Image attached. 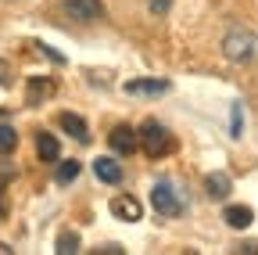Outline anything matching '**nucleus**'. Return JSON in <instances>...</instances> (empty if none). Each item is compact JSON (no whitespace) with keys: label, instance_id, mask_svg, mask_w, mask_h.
I'll return each mask as SVG.
<instances>
[{"label":"nucleus","instance_id":"nucleus-18","mask_svg":"<svg viewBox=\"0 0 258 255\" xmlns=\"http://www.w3.org/2000/svg\"><path fill=\"white\" fill-rule=\"evenodd\" d=\"M11 180H15V166L11 162H0V190H4Z\"/></svg>","mask_w":258,"mask_h":255},{"label":"nucleus","instance_id":"nucleus-24","mask_svg":"<svg viewBox=\"0 0 258 255\" xmlns=\"http://www.w3.org/2000/svg\"><path fill=\"white\" fill-rule=\"evenodd\" d=\"M4 216H8V209H4V201H0V219H4Z\"/></svg>","mask_w":258,"mask_h":255},{"label":"nucleus","instance_id":"nucleus-19","mask_svg":"<svg viewBox=\"0 0 258 255\" xmlns=\"http://www.w3.org/2000/svg\"><path fill=\"white\" fill-rule=\"evenodd\" d=\"M0 86H11V65L0 61Z\"/></svg>","mask_w":258,"mask_h":255},{"label":"nucleus","instance_id":"nucleus-11","mask_svg":"<svg viewBox=\"0 0 258 255\" xmlns=\"http://www.w3.org/2000/svg\"><path fill=\"white\" fill-rule=\"evenodd\" d=\"M93 176L101 183H118L122 180V166L115 162V158H97V162H93Z\"/></svg>","mask_w":258,"mask_h":255},{"label":"nucleus","instance_id":"nucleus-2","mask_svg":"<svg viewBox=\"0 0 258 255\" xmlns=\"http://www.w3.org/2000/svg\"><path fill=\"white\" fill-rule=\"evenodd\" d=\"M137 144H140L151 158H165V155L176 151V137H172L161 122H144L140 133H137Z\"/></svg>","mask_w":258,"mask_h":255},{"label":"nucleus","instance_id":"nucleus-8","mask_svg":"<svg viewBox=\"0 0 258 255\" xmlns=\"http://www.w3.org/2000/svg\"><path fill=\"white\" fill-rule=\"evenodd\" d=\"M111 212L125 223H137L140 219V201L133 194H118V198H111Z\"/></svg>","mask_w":258,"mask_h":255},{"label":"nucleus","instance_id":"nucleus-17","mask_svg":"<svg viewBox=\"0 0 258 255\" xmlns=\"http://www.w3.org/2000/svg\"><path fill=\"white\" fill-rule=\"evenodd\" d=\"M244 130V112H240V101L233 105V115H230V137H240Z\"/></svg>","mask_w":258,"mask_h":255},{"label":"nucleus","instance_id":"nucleus-22","mask_svg":"<svg viewBox=\"0 0 258 255\" xmlns=\"http://www.w3.org/2000/svg\"><path fill=\"white\" fill-rule=\"evenodd\" d=\"M240 251H244V255H258V244H244Z\"/></svg>","mask_w":258,"mask_h":255},{"label":"nucleus","instance_id":"nucleus-3","mask_svg":"<svg viewBox=\"0 0 258 255\" xmlns=\"http://www.w3.org/2000/svg\"><path fill=\"white\" fill-rule=\"evenodd\" d=\"M151 205H154V212H158V216H169V219L183 212V201H179L176 187H172L169 180H158V183L151 187Z\"/></svg>","mask_w":258,"mask_h":255},{"label":"nucleus","instance_id":"nucleus-23","mask_svg":"<svg viewBox=\"0 0 258 255\" xmlns=\"http://www.w3.org/2000/svg\"><path fill=\"white\" fill-rule=\"evenodd\" d=\"M0 255H11V244H0Z\"/></svg>","mask_w":258,"mask_h":255},{"label":"nucleus","instance_id":"nucleus-9","mask_svg":"<svg viewBox=\"0 0 258 255\" xmlns=\"http://www.w3.org/2000/svg\"><path fill=\"white\" fill-rule=\"evenodd\" d=\"M36 151H40V162H50V166L61 158V144H57V137L47 133V130L36 133Z\"/></svg>","mask_w":258,"mask_h":255},{"label":"nucleus","instance_id":"nucleus-20","mask_svg":"<svg viewBox=\"0 0 258 255\" xmlns=\"http://www.w3.org/2000/svg\"><path fill=\"white\" fill-rule=\"evenodd\" d=\"M169 4H172V0H151V11H154V15H165Z\"/></svg>","mask_w":258,"mask_h":255},{"label":"nucleus","instance_id":"nucleus-12","mask_svg":"<svg viewBox=\"0 0 258 255\" xmlns=\"http://www.w3.org/2000/svg\"><path fill=\"white\" fill-rule=\"evenodd\" d=\"M57 122H61V130H69V133H72L79 144H86V140H90V126H86L79 115H72V112H61V119H57Z\"/></svg>","mask_w":258,"mask_h":255},{"label":"nucleus","instance_id":"nucleus-4","mask_svg":"<svg viewBox=\"0 0 258 255\" xmlns=\"http://www.w3.org/2000/svg\"><path fill=\"white\" fill-rule=\"evenodd\" d=\"M61 8L69 11V18H76V22L104 18V4H101V0H61Z\"/></svg>","mask_w":258,"mask_h":255},{"label":"nucleus","instance_id":"nucleus-15","mask_svg":"<svg viewBox=\"0 0 258 255\" xmlns=\"http://www.w3.org/2000/svg\"><path fill=\"white\" fill-rule=\"evenodd\" d=\"M18 147V133L15 126H0V155H11Z\"/></svg>","mask_w":258,"mask_h":255},{"label":"nucleus","instance_id":"nucleus-5","mask_svg":"<svg viewBox=\"0 0 258 255\" xmlns=\"http://www.w3.org/2000/svg\"><path fill=\"white\" fill-rule=\"evenodd\" d=\"M108 144H111V151L115 155H133L140 144H137V130L133 126H115V130L108 133Z\"/></svg>","mask_w":258,"mask_h":255},{"label":"nucleus","instance_id":"nucleus-6","mask_svg":"<svg viewBox=\"0 0 258 255\" xmlns=\"http://www.w3.org/2000/svg\"><path fill=\"white\" fill-rule=\"evenodd\" d=\"M125 93H133V97H161V93H169V83L165 79H133V83H125Z\"/></svg>","mask_w":258,"mask_h":255},{"label":"nucleus","instance_id":"nucleus-1","mask_svg":"<svg viewBox=\"0 0 258 255\" xmlns=\"http://www.w3.org/2000/svg\"><path fill=\"white\" fill-rule=\"evenodd\" d=\"M222 54H226V61H233V65H251V61H258V33H251V29H230V33L222 36Z\"/></svg>","mask_w":258,"mask_h":255},{"label":"nucleus","instance_id":"nucleus-21","mask_svg":"<svg viewBox=\"0 0 258 255\" xmlns=\"http://www.w3.org/2000/svg\"><path fill=\"white\" fill-rule=\"evenodd\" d=\"M97 251H101V255H122V248H118V244H101Z\"/></svg>","mask_w":258,"mask_h":255},{"label":"nucleus","instance_id":"nucleus-13","mask_svg":"<svg viewBox=\"0 0 258 255\" xmlns=\"http://www.w3.org/2000/svg\"><path fill=\"white\" fill-rule=\"evenodd\" d=\"M50 93H54V83H50V79H32V83H29V93H25V101H29V105H40L43 97H50Z\"/></svg>","mask_w":258,"mask_h":255},{"label":"nucleus","instance_id":"nucleus-7","mask_svg":"<svg viewBox=\"0 0 258 255\" xmlns=\"http://www.w3.org/2000/svg\"><path fill=\"white\" fill-rule=\"evenodd\" d=\"M205 190H208V198H212V201H222V198H230L233 180L226 176V173H208V176H205Z\"/></svg>","mask_w":258,"mask_h":255},{"label":"nucleus","instance_id":"nucleus-16","mask_svg":"<svg viewBox=\"0 0 258 255\" xmlns=\"http://www.w3.org/2000/svg\"><path fill=\"white\" fill-rule=\"evenodd\" d=\"M54 251H57V255H72V251H79V234H72V230H69V234H61Z\"/></svg>","mask_w":258,"mask_h":255},{"label":"nucleus","instance_id":"nucleus-14","mask_svg":"<svg viewBox=\"0 0 258 255\" xmlns=\"http://www.w3.org/2000/svg\"><path fill=\"white\" fill-rule=\"evenodd\" d=\"M57 162H61V158H57ZM76 176H79V162H76V158L61 162V166H57V173H54V180H57V183H72Z\"/></svg>","mask_w":258,"mask_h":255},{"label":"nucleus","instance_id":"nucleus-10","mask_svg":"<svg viewBox=\"0 0 258 255\" xmlns=\"http://www.w3.org/2000/svg\"><path fill=\"white\" fill-rule=\"evenodd\" d=\"M222 219H226V227H233V230H244V227H251L254 212H251V205H230V209L222 212Z\"/></svg>","mask_w":258,"mask_h":255}]
</instances>
